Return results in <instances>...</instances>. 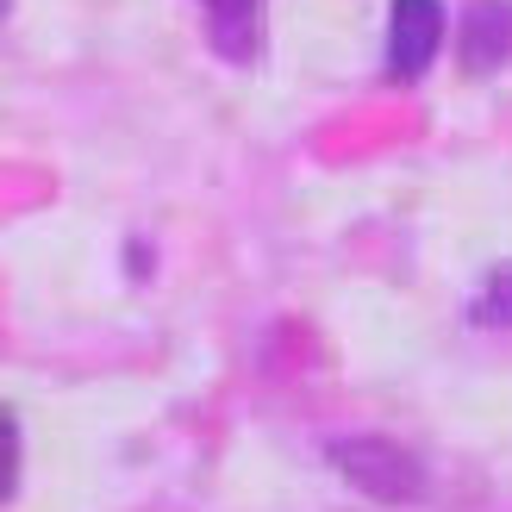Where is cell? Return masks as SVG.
Listing matches in <instances>:
<instances>
[{
	"label": "cell",
	"instance_id": "cell-1",
	"mask_svg": "<svg viewBox=\"0 0 512 512\" xmlns=\"http://www.w3.org/2000/svg\"><path fill=\"white\" fill-rule=\"evenodd\" d=\"M331 469H338L356 494H369L381 506L425 500V463L394 438H338L331 444Z\"/></svg>",
	"mask_w": 512,
	"mask_h": 512
},
{
	"label": "cell",
	"instance_id": "cell-2",
	"mask_svg": "<svg viewBox=\"0 0 512 512\" xmlns=\"http://www.w3.org/2000/svg\"><path fill=\"white\" fill-rule=\"evenodd\" d=\"M444 44V0H394L388 19V75L394 82H419Z\"/></svg>",
	"mask_w": 512,
	"mask_h": 512
},
{
	"label": "cell",
	"instance_id": "cell-3",
	"mask_svg": "<svg viewBox=\"0 0 512 512\" xmlns=\"http://www.w3.org/2000/svg\"><path fill=\"white\" fill-rule=\"evenodd\" d=\"M512 57V7L506 0H481L463 19V69L469 75H494Z\"/></svg>",
	"mask_w": 512,
	"mask_h": 512
},
{
	"label": "cell",
	"instance_id": "cell-4",
	"mask_svg": "<svg viewBox=\"0 0 512 512\" xmlns=\"http://www.w3.org/2000/svg\"><path fill=\"white\" fill-rule=\"evenodd\" d=\"M200 7H207V38L232 63H244L256 50V0H200Z\"/></svg>",
	"mask_w": 512,
	"mask_h": 512
},
{
	"label": "cell",
	"instance_id": "cell-5",
	"mask_svg": "<svg viewBox=\"0 0 512 512\" xmlns=\"http://www.w3.org/2000/svg\"><path fill=\"white\" fill-rule=\"evenodd\" d=\"M475 319L481 325H512V269H494L488 275V294L475 300Z\"/></svg>",
	"mask_w": 512,
	"mask_h": 512
},
{
	"label": "cell",
	"instance_id": "cell-6",
	"mask_svg": "<svg viewBox=\"0 0 512 512\" xmlns=\"http://www.w3.org/2000/svg\"><path fill=\"white\" fill-rule=\"evenodd\" d=\"M13 481H19V425L13 413H0V500L13 494Z\"/></svg>",
	"mask_w": 512,
	"mask_h": 512
}]
</instances>
